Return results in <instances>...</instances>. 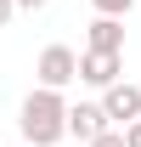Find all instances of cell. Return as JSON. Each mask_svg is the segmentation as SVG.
<instances>
[{"mask_svg": "<svg viewBox=\"0 0 141 147\" xmlns=\"http://www.w3.org/2000/svg\"><path fill=\"white\" fill-rule=\"evenodd\" d=\"M90 6H96V17H124L136 0H90Z\"/></svg>", "mask_w": 141, "mask_h": 147, "instance_id": "7", "label": "cell"}, {"mask_svg": "<svg viewBox=\"0 0 141 147\" xmlns=\"http://www.w3.org/2000/svg\"><path fill=\"white\" fill-rule=\"evenodd\" d=\"M102 113H107V125H113V130L136 125V119H141V91L130 85V79H119V85H107V91H102Z\"/></svg>", "mask_w": 141, "mask_h": 147, "instance_id": "3", "label": "cell"}, {"mask_svg": "<svg viewBox=\"0 0 141 147\" xmlns=\"http://www.w3.org/2000/svg\"><path fill=\"white\" fill-rule=\"evenodd\" d=\"M124 147H141V119H136V125H124Z\"/></svg>", "mask_w": 141, "mask_h": 147, "instance_id": "9", "label": "cell"}, {"mask_svg": "<svg viewBox=\"0 0 141 147\" xmlns=\"http://www.w3.org/2000/svg\"><path fill=\"white\" fill-rule=\"evenodd\" d=\"M34 74H40V91H62V85L79 79V51L73 45H45L40 62H34Z\"/></svg>", "mask_w": 141, "mask_h": 147, "instance_id": "2", "label": "cell"}, {"mask_svg": "<svg viewBox=\"0 0 141 147\" xmlns=\"http://www.w3.org/2000/svg\"><path fill=\"white\" fill-rule=\"evenodd\" d=\"M17 125H23V142L28 147H56L68 136V102H62V91H28Z\"/></svg>", "mask_w": 141, "mask_h": 147, "instance_id": "1", "label": "cell"}, {"mask_svg": "<svg viewBox=\"0 0 141 147\" xmlns=\"http://www.w3.org/2000/svg\"><path fill=\"white\" fill-rule=\"evenodd\" d=\"M17 11H40V6H51V0H11Z\"/></svg>", "mask_w": 141, "mask_h": 147, "instance_id": "11", "label": "cell"}, {"mask_svg": "<svg viewBox=\"0 0 141 147\" xmlns=\"http://www.w3.org/2000/svg\"><path fill=\"white\" fill-rule=\"evenodd\" d=\"M11 17H17V6H11V0H0V28H6Z\"/></svg>", "mask_w": 141, "mask_h": 147, "instance_id": "10", "label": "cell"}, {"mask_svg": "<svg viewBox=\"0 0 141 147\" xmlns=\"http://www.w3.org/2000/svg\"><path fill=\"white\" fill-rule=\"evenodd\" d=\"M102 130H113L107 125V113H102V102H79V108H68V136H79V142H96Z\"/></svg>", "mask_w": 141, "mask_h": 147, "instance_id": "4", "label": "cell"}, {"mask_svg": "<svg viewBox=\"0 0 141 147\" xmlns=\"http://www.w3.org/2000/svg\"><path fill=\"white\" fill-rule=\"evenodd\" d=\"M85 40H90L85 51H107V57H119V51H124V23H119V17H96Z\"/></svg>", "mask_w": 141, "mask_h": 147, "instance_id": "6", "label": "cell"}, {"mask_svg": "<svg viewBox=\"0 0 141 147\" xmlns=\"http://www.w3.org/2000/svg\"><path fill=\"white\" fill-rule=\"evenodd\" d=\"M79 79H85V85H96V91L119 85V57H107V51H85V57H79Z\"/></svg>", "mask_w": 141, "mask_h": 147, "instance_id": "5", "label": "cell"}, {"mask_svg": "<svg viewBox=\"0 0 141 147\" xmlns=\"http://www.w3.org/2000/svg\"><path fill=\"white\" fill-rule=\"evenodd\" d=\"M90 147H124V130H102V136H96Z\"/></svg>", "mask_w": 141, "mask_h": 147, "instance_id": "8", "label": "cell"}]
</instances>
